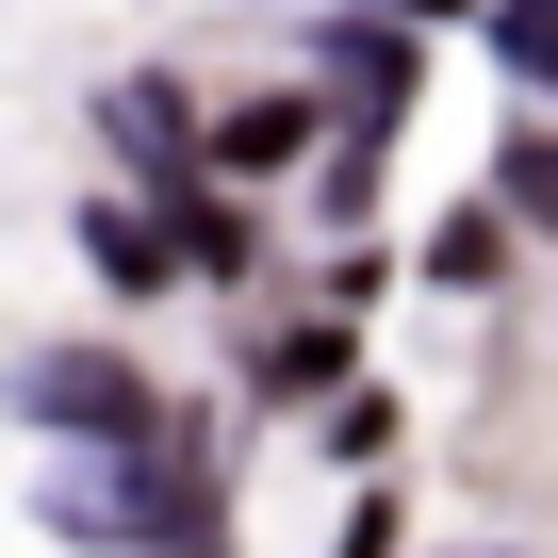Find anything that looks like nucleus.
I'll list each match as a JSON object with an SVG mask.
<instances>
[{"mask_svg": "<svg viewBox=\"0 0 558 558\" xmlns=\"http://www.w3.org/2000/svg\"><path fill=\"white\" fill-rule=\"evenodd\" d=\"M17 427L99 444V460H148V444H165V395H148L116 345H34V362H17Z\"/></svg>", "mask_w": 558, "mask_h": 558, "instance_id": "obj_1", "label": "nucleus"}, {"mask_svg": "<svg viewBox=\"0 0 558 558\" xmlns=\"http://www.w3.org/2000/svg\"><path fill=\"white\" fill-rule=\"evenodd\" d=\"M99 132H116V165H148V181H181V165H197V99H181V83H116V99H99Z\"/></svg>", "mask_w": 558, "mask_h": 558, "instance_id": "obj_2", "label": "nucleus"}, {"mask_svg": "<svg viewBox=\"0 0 558 558\" xmlns=\"http://www.w3.org/2000/svg\"><path fill=\"white\" fill-rule=\"evenodd\" d=\"M329 83H345V116H362V132H378V116H411V50H395L378 17H345V34H329Z\"/></svg>", "mask_w": 558, "mask_h": 558, "instance_id": "obj_3", "label": "nucleus"}, {"mask_svg": "<svg viewBox=\"0 0 558 558\" xmlns=\"http://www.w3.org/2000/svg\"><path fill=\"white\" fill-rule=\"evenodd\" d=\"M296 148H313V99H296V83L230 99V132H214V165H246V181H263V165H296Z\"/></svg>", "mask_w": 558, "mask_h": 558, "instance_id": "obj_4", "label": "nucleus"}, {"mask_svg": "<svg viewBox=\"0 0 558 558\" xmlns=\"http://www.w3.org/2000/svg\"><path fill=\"white\" fill-rule=\"evenodd\" d=\"M83 246H99V279H116V296H165V279H181V246H165V214H99Z\"/></svg>", "mask_w": 558, "mask_h": 558, "instance_id": "obj_5", "label": "nucleus"}, {"mask_svg": "<svg viewBox=\"0 0 558 558\" xmlns=\"http://www.w3.org/2000/svg\"><path fill=\"white\" fill-rule=\"evenodd\" d=\"M493 197H509L525 230H558V132H509V165H493Z\"/></svg>", "mask_w": 558, "mask_h": 558, "instance_id": "obj_6", "label": "nucleus"}, {"mask_svg": "<svg viewBox=\"0 0 558 558\" xmlns=\"http://www.w3.org/2000/svg\"><path fill=\"white\" fill-rule=\"evenodd\" d=\"M329 378H345V329H296V345H263V395H279V411H296V395H329Z\"/></svg>", "mask_w": 558, "mask_h": 558, "instance_id": "obj_7", "label": "nucleus"}, {"mask_svg": "<svg viewBox=\"0 0 558 558\" xmlns=\"http://www.w3.org/2000/svg\"><path fill=\"white\" fill-rule=\"evenodd\" d=\"M493 50H509V66L558 99V0H493Z\"/></svg>", "mask_w": 558, "mask_h": 558, "instance_id": "obj_8", "label": "nucleus"}, {"mask_svg": "<svg viewBox=\"0 0 558 558\" xmlns=\"http://www.w3.org/2000/svg\"><path fill=\"white\" fill-rule=\"evenodd\" d=\"M493 246H509L493 214H444V230H427V279H493Z\"/></svg>", "mask_w": 558, "mask_h": 558, "instance_id": "obj_9", "label": "nucleus"}, {"mask_svg": "<svg viewBox=\"0 0 558 558\" xmlns=\"http://www.w3.org/2000/svg\"><path fill=\"white\" fill-rule=\"evenodd\" d=\"M460 558H493V542H460Z\"/></svg>", "mask_w": 558, "mask_h": 558, "instance_id": "obj_10", "label": "nucleus"}]
</instances>
